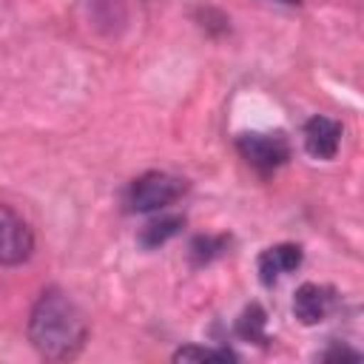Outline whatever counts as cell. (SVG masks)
<instances>
[{
    "label": "cell",
    "instance_id": "1",
    "mask_svg": "<svg viewBox=\"0 0 364 364\" xmlns=\"http://www.w3.org/2000/svg\"><path fill=\"white\" fill-rule=\"evenodd\" d=\"M85 336H88L85 316L68 293L51 287L37 299L28 318V338L40 355L54 361L71 358L85 344Z\"/></svg>",
    "mask_w": 364,
    "mask_h": 364
},
{
    "label": "cell",
    "instance_id": "2",
    "mask_svg": "<svg viewBox=\"0 0 364 364\" xmlns=\"http://www.w3.org/2000/svg\"><path fill=\"white\" fill-rule=\"evenodd\" d=\"M185 179L162 173V171H148L142 176H136L128 188V208L136 213H148V210H159L171 202H176L185 193Z\"/></svg>",
    "mask_w": 364,
    "mask_h": 364
},
{
    "label": "cell",
    "instance_id": "3",
    "mask_svg": "<svg viewBox=\"0 0 364 364\" xmlns=\"http://www.w3.org/2000/svg\"><path fill=\"white\" fill-rule=\"evenodd\" d=\"M239 154L262 173H270L282 168L290 159V142L282 131H247L236 136Z\"/></svg>",
    "mask_w": 364,
    "mask_h": 364
},
{
    "label": "cell",
    "instance_id": "4",
    "mask_svg": "<svg viewBox=\"0 0 364 364\" xmlns=\"http://www.w3.org/2000/svg\"><path fill=\"white\" fill-rule=\"evenodd\" d=\"M34 250V236L28 222L11 210L9 205H0V264H23Z\"/></svg>",
    "mask_w": 364,
    "mask_h": 364
},
{
    "label": "cell",
    "instance_id": "5",
    "mask_svg": "<svg viewBox=\"0 0 364 364\" xmlns=\"http://www.w3.org/2000/svg\"><path fill=\"white\" fill-rule=\"evenodd\" d=\"M336 307V290L327 287V284H316V282H307L296 290L293 296V316L301 321V324H318L330 316V310Z\"/></svg>",
    "mask_w": 364,
    "mask_h": 364
},
{
    "label": "cell",
    "instance_id": "6",
    "mask_svg": "<svg viewBox=\"0 0 364 364\" xmlns=\"http://www.w3.org/2000/svg\"><path fill=\"white\" fill-rule=\"evenodd\" d=\"M301 259H304L301 247H299V245H290V242H284V245H273V247L262 250V256H259V262H256V270H259L262 284L273 287L282 276L293 273V270L301 264Z\"/></svg>",
    "mask_w": 364,
    "mask_h": 364
},
{
    "label": "cell",
    "instance_id": "7",
    "mask_svg": "<svg viewBox=\"0 0 364 364\" xmlns=\"http://www.w3.org/2000/svg\"><path fill=\"white\" fill-rule=\"evenodd\" d=\"M341 142V122L330 119V117H310L304 125V148L310 156L316 159H333Z\"/></svg>",
    "mask_w": 364,
    "mask_h": 364
},
{
    "label": "cell",
    "instance_id": "8",
    "mask_svg": "<svg viewBox=\"0 0 364 364\" xmlns=\"http://www.w3.org/2000/svg\"><path fill=\"white\" fill-rule=\"evenodd\" d=\"M182 225H185V216H179V213H162V216H156V219H151V222H145L142 225V230H139V245L142 247H159V245H165L168 239H173L179 230H182Z\"/></svg>",
    "mask_w": 364,
    "mask_h": 364
},
{
    "label": "cell",
    "instance_id": "9",
    "mask_svg": "<svg viewBox=\"0 0 364 364\" xmlns=\"http://www.w3.org/2000/svg\"><path fill=\"white\" fill-rule=\"evenodd\" d=\"M267 313L259 307V304H250L242 310V316L236 318V333L245 338V341H256V344H267Z\"/></svg>",
    "mask_w": 364,
    "mask_h": 364
},
{
    "label": "cell",
    "instance_id": "10",
    "mask_svg": "<svg viewBox=\"0 0 364 364\" xmlns=\"http://www.w3.org/2000/svg\"><path fill=\"white\" fill-rule=\"evenodd\" d=\"M228 245H230V239L228 236H196L193 242H191V247H188V253H191V262L193 264H208V262H213V259H219L225 250H228Z\"/></svg>",
    "mask_w": 364,
    "mask_h": 364
},
{
    "label": "cell",
    "instance_id": "11",
    "mask_svg": "<svg viewBox=\"0 0 364 364\" xmlns=\"http://www.w3.org/2000/svg\"><path fill=\"white\" fill-rule=\"evenodd\" d=\"M173 361H236V353L225 350V347H196V344H188V347H179L173 353Z\"/></svg>",
    "mask_w": 364,
    "mask_h": 364
},
{
    "label": "cell",
    "instance_id": "12",
    "mask_svg": "<svg viewBox=\"0 0 364 364\" xmlns=\"http://www.w3.org/2000/svg\"><path fill=\"white\" fill-rule=\"evenodd\" d=\"M318 358H321V361H338V358H350V361H358V353H355V350H350V347H344V344H341V347L336 344V347L324 350Z\"/></svg>",
    "mask_w": 364,
    "mask_h": 364
},
{
    "label": "cell",
    "instance_id": "13",
    "mask_svg": "<svg viewBox=\"0 0 364 364\" xmlns=\"http://www.w3.org/2000/svg\"><path fill=\"white\" fill-rule=\"evenodd\" d=\"M279 3H290V6H293V3H299V0H279Z\"/></svg>",
    "mask_w": 364,
    "mask_h": 364
}]
</instances>
